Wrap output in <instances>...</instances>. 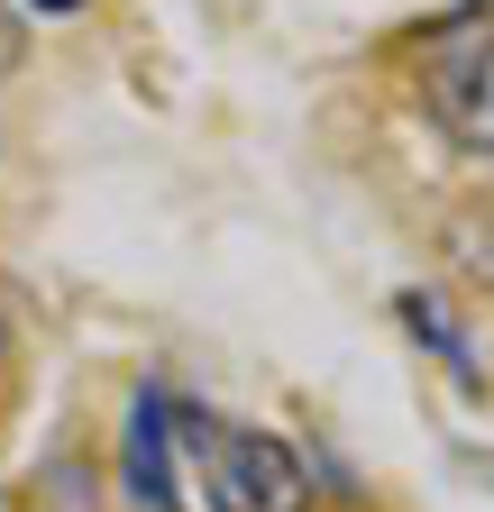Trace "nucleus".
<instances>
[{
    "mask_svg": "<svg viewBox=\"0 0 494 512\" xmlns=\"http://www.w3.org/2000/svg\"><path fill=\"white\" fill-rule=\"evenodd\" d=\"M193 467H202V503L211 512H312L302 458L266 430H220L193 421Z\"/></svg>",
    "mask_w": 494,
    "mask_h": 512,
    "instance_id": "obj_1",
    "label": "nucleus"
},
{
    "mask_svg": "<svg viewBox=\"0 0 494 512\" xmlns=\"http://www.w3.org/2000/svg\"><path fill=\"white\" fill-rule=\"evenodd\" d=\"M421 110L467 156H494V19H458L421 55Z\"/></svg>",
    "mask_w": 494,
    "mask_h": 512,
    "instance_id": "obj_2",
    "label": "nucleus"
},
{
    "mask_svg": "<svg viewBox=\"0 0 494 512\" xmlns=\"http://www.w3.org/2000/svg\"><path fill=\"white\" fill-rule=\"evenodd\" d=\"M165 403L147 394L138 403V439H129V494H138V512H174V476H165Z\"/></svg>",
    "mask_w": 494,
    "mask_h": 512,
    "instance_id": "obj_3",
    "label": "nucleus"
},
{
    "mask_svg": "<svg viewBox=\"0 0 494 512\" xmlns=\"http://www.w3.org/2000/svg\"><path fill=\"white\" fill-rule=\"evenodd\" d=\"M458 266H467L476 284H494V211H476V220L458 229Z\"/></svg>",
    "mask_w": 494,
    "mask_h": 512,
    "instance_id": "obj_4",
    "label": "nucleus"
},
{
    "mask_svg": "<svg viewBox=\"0 0 494 512\" xmlns=\"http://www.w3.org/2000/svg\"><path fill=\"white\" fill-rule=\"evenodd\" d=\"M19 64V28H10V10H0V74Z\"/></svg>",
    "mask_w": 494,
    "mask_h": 512,
    "instance_id": "obj_5",
    "label": "nucleus"
},
{
    "mask_svg": "<svg viewBox=\"0 0 494 512\" xmlns=\"http://www.w3.org/2000/svg\"><path fill=\"white\" fill-rule=\"evenodd\" d=\"M28 10H55V19H65V10H83V0H28Z\"/></svg>",
    "mask_w": 494,
    "mask_h": 512,
    "instance_id": "obj_6",
    "label": "nucleus"
},
{
    "mask_svg": "<svg viewBox=\"0 0 494 512\" xmlns=\"http://www.w3.org/2000/svg\"><path fill=\"white\" fill-rule=\"evenodd\" d=\"M0 357H10V311H0Z\"/></svg>",
    "mask_w": 494,
    "mask_h": 512,
    "instance_id": "obj_7",
    "label": "nucleus"
}]
</instances>
